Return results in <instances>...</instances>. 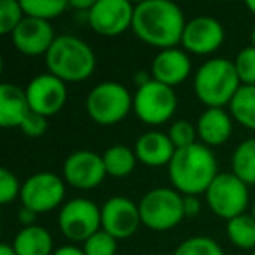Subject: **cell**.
I'll list each match as a JSON object with an SVG mask.
<instances>
[{"label":"cell","instance_id":"14","mask_svg":"<svg viewBox=\"0 0 255 255\" xmlns=\"http://www.w3.org/2000/svg\"><path fill=\"white\" fill-rule=\"evenodd\" d=\"M107 177L103 157L93 150H75L63 163V178L68 185L81 191L98 187Z\"/></svg>","mask_w":255,"mask_h":255},{"label":"cell","instance_id":"4","mask_svg":"<svg viewBox=\"0 0 255 255\" xmlns=\"http://www.w3.org/2000/svg\"><path fill=\"white\" fill-rule=\"evenodd\" d=\"M241 88L234 61L212 58L198 68L194 77V93L206 109H224Z\"/></svg>","mask_w":255,"mask_h":255},{"label":"cell","instance_id":"23","mask_svg":"<svg viewBox=\"0 0 255 255\" xmlns=\"http://www.w3.org/2000/svg\"><path fill=\"white\" fill-rule=\"evenodd\" d=\"M229 110L241 126L255 131V86H241L231 100Z\"/></svg>","mask_w":255,"mask_h":255},{"label":"cell","instance_id":"9","mask_svg":"<svg viewBox=\"0 0 255 255\" xmlns=\"http://www.w3.org/2000/svg\"><path fill=\"white\" fill-rule=\"evenodd\" d=\"M58 226L67 240L84 243L102 229V208L84 198L70 199L60 210Z\"/></svg>","mask_w":255,"mask_h":255},{"label":"cell","instance_id":"8","mask_svg":"<svg viewBox=\"0 0 255 255\" xmlns=\"http://www.w3.org/2000/svg\"><path fill=\"white\" fill-rule=\"evenodd\" d=\"M177 110V95L173 88L150 81L149 84L136 88L133 95V112L145 124H163L171 119Z\"/></svg>","mask_w":255,"mask_h":255},{"label":"cell","instance_id":"10","mask_svg":"<svg viewBox=\"0 0 255 255\" xmlns=\"http://www.w3.org/2000/svg\"><path fill=\"white\" fill-rule=\"evenodd\" d=\"M65 198V180L58 175L49 171H40L28 177L21 185V199L23 208L32 212L47 213L61 205Z\"/></svg>","mask_w":255,"mask_h":255},{"label":"cell","instance_id":"37","mask_svg":"<svg viewBox=\"0 0 255 255\" xmlns=\"http://www.w3.org/2000/svg\"><path fill=\"white\" fill-rule=\"evenodd\" d=\"M72 9H77V11H84L88 14L91 11V7L95 5V0H74V2H68Z\"/></svg>","mask_w":255,"mask_h":255},{"label":"cell","instance_id":"30","mask_svg":"<svg viewBox=\"0 0 255 255\" xmlns=\"http://www.w3.org/2000/svg\"><path fill=\"white\" fill-rule=\"evenodd\" d=\"M82 250H84L86 255H116L117 240L103 229H100L89 240L84 241Z\"/></svg>","mask_w":255,"mask_h":255},{"label":"cell","instance_id":"11","mask_svg":"<svg viewBox=\"0 0 255 255\" xmlns=\"http://www.w3.org/2000/svg\"><path fill=\"white\" fill-rule=\"evenodd\" d=\"M135 5L128 0H96L88 12V23L98 35L116 37L133 25Z\"/></svg>","mask_w":255,"mask_h":255},{"label":"cell","instance_id":"21","mask_svg":"<svg viewBox=\"0 0 255 255\" xmlns=\"http://www.w3.org/2000/svg\"><path fill=\"white\" fill-rule=\"evenodd\" d=\"M14 248L16 255H53V236L49 231L40 226H28L23 227L16 234L14 241L11 245Z\"/></svg>","mask_w":255,"mask_h":255},{"label":"cell","instance_id":"38","mask_svg":"<svg viewBox=\"0 0 255 255\" xmlns=\"http://www.w3.org/2000/svg\"><path fill=\"white\" fill-rule=\"evenodd\" d=\"M0 255H16V252L11 245L4 243V245H0Z\"/></svg>","mask_w":255,"mask_h":255},{"label":"cell","instance_id":"34","mask_svg":"<svg viewBox=\"0 0 255 255\" xmlns=\"http://www.w3.org/2000/svg\"><path fill=\"white\" fill-rule=\"evenodd\" d=\"M201 210L198 196H184V212L185 217H196Z\"/></svg>","mask_w":255,"mask_h":255},{"label":"cell","instance_id":"5","mask_svg":"<svg viewBox=\"0 0 255 255\" xmlns=\"http://www.w3.org/2000/svg\"><path fill=\"white\" fill-rule=\"evenodd\" d=\"M142 226L150 231H170L177 227L185 217L184 196L175 189L156 187L145 192L140 199Z\"/></svg>","mask_w":255,"mask_h":255},{"label":"cell","instance_id":"16","mask_svg":"<svg viewBox=\"0 0 255 255\" xmlns=\"http://www.w3.org/2000/svg\"><path fill=\"white\" fill-rule=\"evenodd\" d=\"M11 37L16 49L26 56H40V54L46 56L53 42L56 40L49 21L28 18V16H25V19L19 23V26Z\"/></svg>","mask_w":255,"mask_h":255},{"label":"cell","instance_id":"36","mask_svg":"<svg viewBox=\"0 0 255 255\" xmlns=\"http://www.w3.org/2000/svg\"><path fill=\"white\" fill-rule=\"evenodd\" d=\"M53 255H86V254L82 248H77L74 245H65V247L56 248Z\"/></svg>","mask_w":255,"mask_h":255},{"label":"cell","instance_id":"25","mask_svg":"<svg viewBox=\"0 0 255 255\" xmlns=\"http://www.w3.org/2000/svg\"><path fill=\"white\" fill-rule=\"evenodd\" d=\"M227 238L238 248L255 250V219L254 215H243L227 220Z\"/></svg>","mask_w":255,"mask_h":255},{"label":"cell","instance_id":"24","mask_svg":"<svg viewBox=\"0 0 255 255\" xmlns=\"http://www.w3.org/2000/svg\"><path fill=\"white\" fill-rule=\"evenodd\" d=\"M233 173L247 185H255V138H248L236 147L231 159Z\"/></svg>","mask_w":255,"mask_h":255},{"label":"cell","instance_id":"20","mask_svg":"<svg viewBox=\"0 0 255 255\" xmlns=\"http://www.w3.org/2000/svg\"><path fill=\"white\" fill-rule=\"evenodd\" d=\"M196 129L203 145L219 147L229 140L233 133V121L224 109H206L199 116Z\"/></svg>","mask_w":255,"mask_h":255},{"label":"cell","instance_id":"22","mask_svg":"<svg viewBox=\"0 0 255 255\" xmlns=\"http://www.w3.org/2000/svg\"><path fill=\"white\" fill-rule=\"evenodd\" d=\"M103 164L107 175L116 178L128 177L136 166V154L126 145H112L103 152Z\"/></svg>","mask_w":255,"mask_h":255},{"label":"cell","instance_id":"1","mask_svg":"<svg viewBox=\"0 0 255 255\" xmlns=\"http://www.w3.org/2000/svg\"><path fill=\"white\" fill-rule=\"evenodd\" d=\"M184 11L168 0H145L135 5L131 30L142 42L157 49H171L182 44L185 30Z\"/></svg>","mask_w":255,"mask_h":255},{"label":"cell","instance_id":"2","mask_svg":"<svg viewBox=\"0 0 255 255\" xmlns=\"http://www.w3.org/2000/svg\"><path fill=\"white\" fill-rule=\"evenodd\" d=\"M219 164L210 150L203 143H194L175 152L171 163L168 164V173L175 191L184 196L205 194L215 177Z\"/></svg>","mask_w":255,"mask_h":255},{"label":"cell","instance_id":"26","mask_svg":"<svg viewBox=\"0 0 255 255\" xmlns=\"http://www.w3.org/2000/svg\"><path fill=\"white\" fill-rule=\"evenodd\" d=\"M21 7L28 18L49 21L63 14L70 7V4L67 0H21Z\"/></svg>","mask_w":255,"mask_h":255},{"label":"cell","instance_id":"13","mask_svg":"<svg viewBox=\"0 0 255 255\" xmlns=\"http://www.w3.org/2000/svg\"><path fill=\"white\" fill-rule=\"evenodd\" d=\"M140 219L138 205L124 196H112L102 206V229L116 240H128L138 231Z\"/></svg>","mask_w":255,"mask_h":255},{"label":"cell","instance_id":"39","mask_svg":"<svg viewBox=\"0 0 255 255\" xmlns=\"http://www.w3.org/2000/svg\"><path fill=\"white\" fill-rule=\"evenodd\" d=\"M247 9L255 16V0H248V2H247Z\"/></svg>","mask_w":255,"mask_h":255},{"label":"cell","instance_id":"35","mask_svg":"<svg viewBox=\"0 0 255 255\" xmlns=\"http://www.w3.org/2000/svg\"><path fill=\"white\" fill-rule=\"evenodd\" d=\"M18 219H19V222L23 224V227H28V226H33V222H35V219H37V213L21 206V210H19V213H18Z\"/></svg>","mask_w":255,"mask_h":255},{"label":"cell","instance_id":"12","mask_svg":"<svg viewBox=\"0 0 255 255\" xmlns=\"http://www.w3.org/2000/svg\"><path fill=\"white\" fill-rule=\"evenodd\" d=\"M25 91L32 112L46 119L56 116L67 103V84L49 72L33 77Z\"/></svg>","mask_w":255,"mask_h":255},{"label":"cell","instance_id":"28","mask_svg":"<svg viewBox=\"0 0 255 255\" xmlns=\"http://www.w3.org/2000/svg\"><path fill=\"white\" fill-rule=\"evenodd\" d=\"M23 19H25V11L21 7V2H16V0L0 2V33L2 35H12Z\"/></svg>","mask_w":255,"mask_h":255},{"label":"cell","instance_id":"6","mask_svg":"<svg viewBox=\"0 0 255 255\" xmlns=\"http://www.w3.org/2000/svg\"><path fill=\"white\" fill-rule=\"evenodd\" d=\"M133 109V96L121 82L105 81L89 91L86 110L96 124L112 126L121 123Z\"/></svg>","mask_w":255,"mask_h":255},{"label":"cell","instance_id":"32","mask_svg":"<svg viewBox=\"0 0 255 255\" xmlns=\"http://www.w3.org/2000/svg\"><path fill=\"white\" fill-rule=\"evenodd\" d=\"M21 185L12 171L7 168H0V203L2 205H9L14 201L19 194H21Z\"/></svg>","mask_w":255,"mask_h":255},{"label":"cell","instance_id":"19","mask_svg":"<svg viewBox=\"0 0 255 255\" xmlns=\"http://www.w3.org/2000/svg\"><path fill=\"white\" fill-rule=\"evenodd\" d=\"M30 112L32 109L25 89L11 82H4L0 86V126L5 129L21 128Z\"/></svg>","mask_w":255,"mask_h":255},{"label":"cell","instance_id":"27","mask_svg":"<svg viewBox=\"0 0 255 255\" xmlns=\"http://www.w3.org/2000/svg\"><path fill=\"white\" fill-rule=\"evenodd\" d=\"M173 255H224V250L215 240L208 236H192L175 248Z\"/></svg>","mask_w":255,"mask_h":255},{"label":"cell","instance_id":"33","mask_svg":"<svg viewBox=\"0 0 255 255\" xmlns=\"http://www.w3.org/2000/svg\"><path fill=\"white\" fill-rule=\"evenodd\" d=\"M23 131V135L30 136V138H39L46 133L47 129V119L35 112H30V116L25 119V123L19 128Z\"/></svg>","mask_w":255,"mask_h":255},{"label":"cell","instance_id":"41","mask_svg":"<svg viewBox=\"0 0 255 255\" xmlns=\"http://www.w3.org/2000/svg\"><path fill=\"white\" fill-rule=\"evenodd\" d=\"M252 215H254V219H255V201H254V206H252Z\"/></svg>","mask_w":255,"mask_h":255},{"label":"cell","instance_id":"29","mask_svg":"<svg viewBox=\"0 0 255 255\" xmlns=\"http://www.w3.org/2000/svg\"><path fill=\"white\" fill-rule=\"evenodd\" d=\"M196 135H198L196 126L185 119L175 121V123L170 126V131H168V136H170L171 143H173L177 150L198 143L196 142Z\"/></svg>","mask_w":255,"mask_h":255},{"label":"cell","instance_id":"31","mask_svg":"<svg viewBox=\"0 0 255 255\" xmlns=\"http://www.w3.org/2000/svg\"><path fill=\"white\" fill-rule=\"evenodd\" d=\"M241 86H255V47L248 46L238 53L234 60Z\"/></svg>","mask_w":255,"mask_h":255},{"label":"cell","instance_id":"18","mask_svg":"<svg viewBox=\"0 0 255 255\" xmlns=\"http://www.w3.org/2000/svg\"><path fill=\"white\" fill-rule=\"evenodd\" d=\"M135 154L136 159L142 164L150 168L166 166L171 163L175 152V145L171 143L170 136L161 131H147L136 140L135 143Z\"/></svg>","mask_w":255,"mask_h":255},{"label":"cell","instance_id":"40","mask_svg":"<svg viewBox=\"0 0 255 255\" xmlns=\"http://www.w3.org/2000/svg\"><path fill=\"white\" fill-rule=\"evenodd\" d=\"M252 47H255V26L252 28Z\"/></svg>","mask_w":255,"mask_h":255},{"label":"cell","instance_id":"42","mask_svg":"<svg viewBox=\"0 0 255 255\" xmlns=\"http://www.w3.org/2000/svg\"><path fill=\"white\" fill-rule=\"evenodd\" d=\"M252 255H255V250H254V252H252Z\"/></svg>","mask_w":255,"mask_h":255},{"label":"cell","instance_id":"7","mask_svg":"<svg viewBox=\"0 0 255 255\" xmlns=\"http://www.w3.org/2000/svg\"><path fill=\"white\" fill-rule=\"evenodd\" d=\"M206 203L210 210L220 219H236L243 215L250 201L248 196V185L243 180L231 173H219L208 191L205 192Z\"/></svg>","mask_w":255,"mask_h":255},{"label":"cell","instance_id":"15","mask_svg":"<svg viewBox=\"0 0 255 255\" xmlns=\"http://www.w3.org/2000/svg\"><path fill=\"white\" fill-rule=\"evenodd\" d=\"M226 32L220 21L210 16H198L187 21L182 35V46L194 54H212L222 46Z\"/></svg>","mask_w":255,"mask_h":255},{"label":"cell","instance_id":"17","mask_svg":"<svg viewBox=\"0 0 255 255\" xmlns=\"http://www.w3.org/2000/svg\"><path fill=\"white\" fill-rule=\"evenodd\" d=\"M191 70V58L187 56L185 51L178 49V47L159 51L157 56L154 58L152 67H150V74H152L154 81L170 86V88L182 84L189 77Z\"/></svg>","mask_w":255,"mask_h":255},{"label":"cell","instance_id":"3","mask_svg":"<svg viewBox=\"0 0 255 255\" xmlns=\"http://www.w3.org/2000/svg\"><path fill=\"white\" fill-rule=\"evenodd\" d=\"M49 74L60 81L81 82L93 75L96 68V56L82 39L74 35H58L46 54Z\"/></svg>","mask_w":255,"mask_h":255}]
</instances>
